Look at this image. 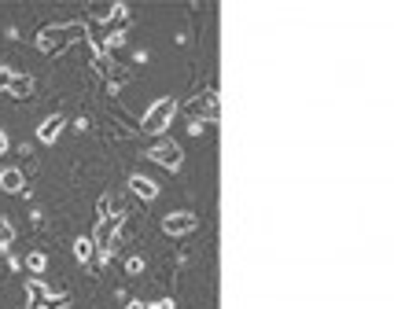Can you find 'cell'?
<instances>
[{
  "label": "cell",
  "mask_w": 394,
  "mask_h": 309,
  "mask_svg": "<svg viewBox=\"0 0 394 309\" xmlns=\"http://www.w3.org/2000/svg\"><path fill=\"white\" fill-rule=\"evenodd\" d=\"M81 41H89V29L81 22H55L37 34V48L45 55H60L67 44H81Z\"/></svg>",
  "instance_id": "cell-1"
},
{
  "label": "cell",
  "mask_w": 394,
  "mask_h": 309,
  "mask_svg": "<svg viewBox=\"0 0 394 309\" xmlns=\"http://www.w3.org/2000/svg\"><path fill=\"white\" fill-rule=\"evenodd\" d=\"M173 118H177V99H173V96H163V99H155L151 107L144 111L140 132H144V137H163V132H170Z\"/></svg>",
  "instance_id": "cell-2"
},
{
  "label": "cell",
  "mask_w": 394,
  "mask_h": 309,
  "mask_svg": "<svg viewBox=\"0 0 394 309\" xmlns=\"http://www.w3.org/2000/svg\"><path fill=\"white\" fill-rule=\"evenodd\" d=\"M122 214H114V217H107V221H96V232L89 235L93 240V247L100 250V258H107L111 250H114V243H118V232H122Z\"/></svg>",
  "instance_id": "cell-3"
},
{
  "label": "cell",
  "mask_w": 394,
  "mask_h": 309,
  "mask_svg": "<svg viewBox=\"0 0 394 309\" xmlns=\"http://www.w3.org/2000/svg\"><path fill=\"white\" fill-rule=\"evenodd\" d=\"M70 294H48L41 280H26V309H63Z\"/></svg>",
  "instance_id": "cell-4"
},
{
  "label": "cell",
  "mask_w": 394,
  "mask_h": 309,
  "mask_svg": "<svg viewBox=\"0 0 394 309\" xmlns=\"http://www.w3.org/2000/svg\"><path fill=\"white\" fill-rule=\"evenodd\" d=\"M148 158H155L163 170L177 173V170H181V162H184V151H181V144H177V140H170V137H158V140L151 144Z\"/></svg>",
  "instance_id": "cell-5"
},
{
  "label": "cell",
  "mask_w": 394,
  "mask_h": 309,
  "mask_svg": "<svg viewBox=\"0 0 394 309\" xmlns=\"http://www.w3.org/2000/svg\"><path fill=\"white\" fill-rule=\"evenodd\" d=\"M199 228V217L192 210H173L163 217V232L166 235H188V232H196Z\"/></svg>",
  "instance_id": "cell-6"
},
{
  "label": "cell",
  "mask_w": 394,
  "mask_h": 309,
  "mask_svg": "<svg viewBox=\"0 0 394 309\" xmlns=\"http://www.w3.org/2000/svg\"><path fill=\"white\" fill-rule=\"evenodd\" d=\"M63 129H67V114H60V111H55V114H48L45 122L37 125V140L52 147L55 140H60V132H63Z\"/></svg>",
  "instance_id": "cell-7"
},
{
  "label": "cell",
  "mask_w": 394,
  "mask_h": 309,
  "mask_svg": "<svg viewBox=\"0 0 394 309\" xmlns=\"http://www.w3.org/2000/svg\"><path fill=\"white\" fill-rule=\"evenodd\" d=\"M0 191H8V195H26V177H22V170L4 166V162H0Z\"/></svg>",
  "instance_id": "cell-8"
},
{
  "label": "cell",
  "mask_w": 394,
  "mask_h": 309,
  "mask_svg": "<svg viewBox=\"0 0 394 309\" xmlns=\"http://www.w3.org/2000/svg\"><path fill=\"white\" fill-rule=\"evenodd\" d=\"M129 191H133L137 199H144V202H151V199H158V188L151 177H144V173H129Z\"/></svg>",
  "instance_id": "cell-9"
},
{
  "label": "cell",
  "mask_w": 394,
  "mask_h": 309,
  "mask_svg": "<svg viewBox=\"0 0 394 309\" xmlns=\"http://www.w3.org/2000/svg\"><path fill=\"white\" fill-rule=\"evenodd\" d=\"M122 11H125L122 0H104V4H89V19L93 22H111L114 15H122Z\"/></svg>",
  "instance_id": "cell-10"
},
{
  "label": "cell",
  "mask_w": 394,
  "mask_h": 309,
  "mask_svg": "<svg viewBox=\"0 0 394 309\" xmlns=\"http://www.w3.org/2000/svg\"><path fill=\"white\" fill-rule=\"evenodd\" d=\"M34 88H37V81L30 78V74H15V78H11V85H8V92L15 96V99H30Z\"/></svg>",
  "instance_id": "cell-11"
},
{
  "label": "cell",
  "mask_w": 394,
  "mask_h": 309,
  "mask_svg": "<svg viewBox=\"0 0 394 309\" xmlns=\"http://www.w3.org/2000/svg\"><path fill=\"white\" fill-rule=\"evenodd\" d=\"M192 111H196V114H203V118H210V122H217V92H207V96H199Z\"/></svg>",
  "instance_id": "cell-12"
},
{
  "label": "cell",
  "mask_w": 394,
  "mask_h": 309,
  "mask_svg": "<svg viewBox=\"0 0 394 309\" xmlns=\"http://www.w3.org/2000/svg\"><path fill=\"white\" fill-rule=\"evenodd\" d=\"M114 214H122L118 210V199H114V195H100V202H96V221H107Z\"/></svg>",
  "instance_id": "cell-13"
},
{
  "label": "cell",
  "mask_w": 394,
  "mask_h": 309,
  "mask_svg": "<svg viewBox=\"0 0 394 309\" xmlns=\"http://www.w3.org/2000/svg\"><path fill=\"white\" fill-rule=\"evenodd\" d=\"M93 254H96L93 240H89V235H78V240H74V258H78L81 265H89V261H93Z\"/></svg>",
  "instance_id": "cell-14"
},
{
  "label": "cell",
  "mask_w": 394,
  "mask_h": 309,
  "mask_svg": "<svg viewBox=\"0 0 394 309\" xmlns=\"http://www.w3.org/2000/svg\"><path fill=\"white\" fill-rule=\"evenodd\" d=\"M26 269H30L34 276H41L48 269V254H45V250H30V254H26Z\"/></svg>",
  "instance_id": "cell-15"
},
{
  "label": "cell",
  "mask_w": 394,
  "mask_h": 309,
  "mask_svg": "<svg viewBox=\"0 0 394 309\" xmlns=\"http://www.w3.org/2000/svg\"><path fill=\"white\" fill-rule=\"evenodd\" d=\"M11 240H15V225H11V221L0 214V250H8L11 247Z\"/></svg>",
  "instance_id": "cell-16"
},
{
  "label": "cell",
  "mask_w": 394,
  "mask_h": 309,
  "mask_svg": "<svg viewBox=\"0 0 394 309\" xmlns=\"http://www.w3.org/2000/svg\"><path fill=\"white\" fill-rule=\"evenodd\" d=\"M125 273H129V276H140V273H144V258H137V254L125 258Z\"/></svg>",
  "instance_id": "cell-17"
},
{
  "label": "cell",
  "mask_w": 394,
  "mask_h": 309,
  "mask_svg": "<svg viewBox=\"0 0 394 309\" xmlns=\"http://www.w3.org/2000/svg\"><path fill=\"white\" fill-rule=\"evenodd\" d=\"M11 78H15V70L0 67V92H8V85H11Z\"/></svg>",
  "instance_id": "cell-18"
},
{
  "label": "cell",
  "mask_w": 394,
  "mask_h": 309,
  "mask_svg": "<svg viewBox=\"0 0 394 309\" xmlns=\"http://www.w3.org/2000/svg\"><path fill=\"white\" fill-rule=\"evenodd\" d=\"M4 151H8V132L0 129V155H4Z\"/></svg>",
  "instance_id": "cell-19"
},
{
  "label": "cell",
  "mask_w": 394,
  "mask_h": 309,
  "mask_svg": "<svg viewBox=\"0 0 394 309\" xmlns=\"http://www.w3.org/2000/svg\"><path fill=\"white\" fill-rule=\"evenodd\" d=\"M151 309H173V302H170V298H163V302H155Z\"/></svg>",
  "instance_id": "cell-20"
},
{
  "label": "cell",
  "mask_w": 394,
  "mask_h": 309,
  "mask_svg": "<svg viewBox=\"0 0 394 309\" xmlns=\"http://www.w3.org/2000/svg\"><path fill=\"white\" fill-rule=\"evenodd\" d=\"M125 309H148V305H144V302H137V298H133V302H129Z\"/></svg>",
  "instance_id": "cell-21"
}]
</instances>
